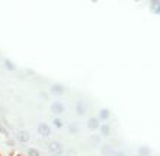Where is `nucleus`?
<instances>
[{
	"mask_svg": "<svg viewBox=\"0 0 160 156\" xmlns=\"http://www.w3.org/2000/svg\"><path fill=\"white\" fill-rule=\"evenodd\" d=\"M0 156H1V153H0Z\"/></svg>",
	"mask_w": 160,
	"mask_h": 156,
	"instance_id": "1",
	"label": "nucleus"
}]
</instances>
